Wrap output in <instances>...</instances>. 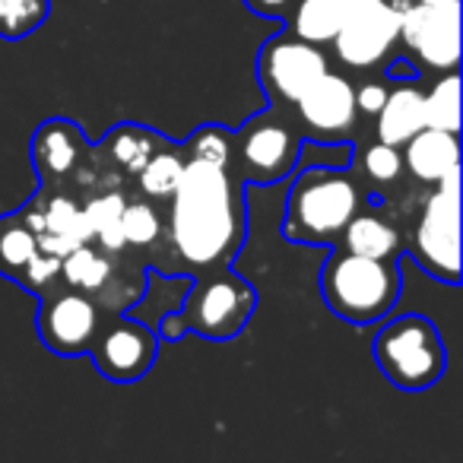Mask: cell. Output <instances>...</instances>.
I'll use <instances>...</instances> for the list:
<instances>
[{"mask_svg":"<svg viewBox=\"0 0 463 463\" xmlns=\"http://www.w3.org/2000/svg\"><path fill=\"white\" fill-rule=\"evenodd\" d=\"M362 175H365V181H372L374 187H387L393 184V181L403 178V156H400V146H391V143H368L365 149H362Z\"/></svg>","mask_w":463,"mask_h":463,"instance_id":"cell-27","label":"cell"},{"mask_svg":"<svg viewBox=\"0 0 463 463\" xmlns=\"http://www.w3.org/2000/svg\"><path fill=\"white\" fill-rule=\"evenodd\" d=\"M362 210V191L353 175L334 165H311L296 175L286 197L283 239L298 245L334 248L346 222Z\"/></svg>","mask_w":463,"mask_h":463,"instance_id":"cell-2","label":"cell"},{"mask_svg":"<svg viewBox=\"0 0 463 463\" xmlns=\"http://www.w3.org/2000/svg\"><path fill=\"white\" fill-rule=\"evenodd\" d=\"M86 149L83 128L71 118H48L33 137V162L42 181H54L71 175L80 165Z\"/></svg>","mask_w":463,"mask_h":463,"instance_id":"cell-14","label":"cell"},{"mask_svg":"<svg viewBox=\"0 0 463 463\" xmlns=\"http://www.w3.org/2000/svg\"><path fill=\"white\" fill-rule=\"evenodd\" d=\"M156 353H159V336L146 324L124 315L102 317L96 340L90 346L96 368L109 381H118V384L140 381L153 368Z\"/></svg>","mask_w":463,"mask_h":463,"instance_id":"cell-12","label":"cell"},{"mask_svg":"<svg viewBox=\"0 0 463 463\" xmlns=\"http://www.w3.org/2000/svg\"><path fill=\"white\" fill-rule=\"evenodd\" d=\"M235 134L232 146V172L241 181L251 184H277L292 168L298 165L302 156V130H298L292 111L267 109L260 115L248 118Z\"/></svg>","mask_w":463,"mask_h":463,"instance_id":"cell-6","label":"cell"},{"mask_svg":"<svg viewBox=\"0 0 463 463\" xmlns=\"http://www.w3.org/2000/svg\"><path fill=\"white\" fill-rule=\"evenodd\" d=\"M374 362L400 391H429L448 368L438 327L425 315H400L374 336Z\"/></svg>","mask_w":463,"mask_h":463,"instance_id":"cell-4","label":"cell"},{"mask_svg":"<svg viewBox=\"0 0 463 463\" xmlns=\"http://www.w3.org/2000/svg\"><path fill=\"white\" fill-rule=\"evenodd\" d=\"M245 7L258 16H270V20L286 23L296 7V0H245Z\"/></svg>","mask_w":463,"mask_h":463,"instance_id":"cell-30","label":"cell"},{"mask_svg":"<svg viewBox=\"0 0 463 463\" xmlns=\"http://www.w3.org/2000/svg\"><path fill=\"white\" fill-rule=\"evenodd\" d=\"M121 235L128 245L149 248L162 235V219L153 203L146 200H128L121 210Z\"/></svg>","mask_w":463,"mask_h":463,"instance_id":"cell-26","label":"cell"},{"mask_svg":"<svg viewBox=\"0 0 463 463\" xmlns=\"http://www.w3.org/2000/svg\"><path fill=\"white\" fill-rule=\"evenodd\" d=\"M165 143H168L165 137L143 128V124H118V128L105 137V149L111 153V159H115L124 172H134V175L140 172L149 156L159 153Z\"/></svg>","mask_w":463,"mask_h":463,"instance_id":"cell-21","label":"cell"},{"mask_svg":"<svg viewBox=\"0 0 463 463\" xmlns=\"http://www.w3.org/2000/svg\"><path fill=\"white\" fill-rule=\"evenodd\" d=\"M39 251L33 229L20 216H0V273L16 279Z\"/></svg>","mask_w":463,"mask_h":463,"instance_id":"cell-24","label":"cell"},{"mask_svg":"<svg viewBox=\"0 0 463 463\" xmlns=\"http://www.w3.org/2000/svg\"><path fill=\"white\" fill-rule=\"evenodd\" d=\"M61 277V258L58 254H48V251H35L33 260L23 267V273L16 277V283L29 292H48Z\"/></svg>","mask_w":463,"mask_h":463,"instance_id":"cell-28","label":"cell"},{"mask_svg":"<svg viewBox=\"0 0 463 463\" xmlns=\"http://www.w3.org/2000/svg\"><path fill=\"white\" fill-rule=\"evenodd\" d=\"M412 4H429V7H435V4H444V0H412Z\"/></svg>","mask_w":463,"mask_h":463,"instance_id":"cell-31","label":"cell"},{"mask_svg":"<svg viewBox=\"0 0 463 463\" xmlns=\"http://www.w3.org/2000/svg\"><path fill=\"white\" fill-rule=\"evenodd\" d=\"M406 248L429 277L448 286L460 283V165L431 184Z\"/></svg>","mask_w":463,"mask_h":463,"instance_id":"cell-5","label":"cell"},{"mask_svg":"<svg viewBox=\"0 0 463 463\" xmlns=\"http://www.w3.org/2000/svg\"><path fill=\"white\" fill-rule=\"evenodd\" d=\"M102 324V311L92 296L80 289H48L42 292V308L35 317L39 336L52 353L58 355H83L90 353L92 340Z\"/></svg>","mask_w":463,"mask_h":463,"instance_id":"cell-13","label":"cell"},{"mask_svg":"<svg viewBox=\"0 0 463 463\" xmlns=\"http://www.w3.org/2000/svg\"><path fill=\"white\" fill-rule=\"evenodd\" d=\"M403 289L400 260L349 254L334 245L321 270V296L336 317L349 324H374L393 311Z\"/></svg>","mask_w":463,"mask_h":463,"instance_id":"cell-3","label":"cell"},{"mask_svg":"<svg viewBox=\"0 0 463 463\" xmlns=\"http://www.w3.org/2000/svg\"><path fill=\"white\" fill-rule=\"evenodd\" d=\"M289 111L305 140L315 143H346V146H353L362 124L353 96V80L346 73L330 71V67L298 96V102Z\"/></svg>","mask_w":463,"mask_h":463,"instance_id":"cell-10","label":"cell"},{"mask_svg":"<svg viewBox=\"0 0 463 463\" xmlns=\"http://www.w3.org/2000/svg\"><path fill=\"white\" fill-rule=\"evenodd\" d=\"M168 239L191 267L229 264L248 239L245 181L232 168L187 159L172 194Z\"/></svg>","mask_w":463,"mask_h":463,"instance_id":"cell-1","label":"cell"},{"mask_svg":"<svg viewBox=\"0 0 463 463\" xmlns=\"http://www.w3.org/2000/svg\"><path fill=\"white\" fill-rule=\"evenodd\" d=\"M393 4H403V0H393Z\"/></svg>","mask_w":463,"mask_h":463,"instance_id":"cell-32","label":"cell"},{"mask_svg":"<svg viewBox=\"0 0 463 463\" xmlns=\"http://www.w3.org/2000/svg\"><path fill=\"white\" fill-rule=\"evenodd\" d=\"M403 232L393 219L374 210H359L340 232L336 248L349 254H362V258H378V260H400L403 254Z\"/></svg>","mask_w":463,"mask_h":463,"instance_id":"cell-16","label":"cell"},{"mask_svg":"<svg viewBox=\"0 0 463 463\" xmlns=\"http://www.w3.org/2000/svg\"><path fill=\"white\" fill-rule=\"evenodd\" d=\"M387 90L384 109L374 115V140L403 146L416 130L425 128V102L416 80H393Z\"/></svg>","mask_w":463,"mask_h":463,"instance_id":"cell-17","label":"cell"},{"mask_svg":"<svg viewBox=\"0 0 463 463\" xmlns=\"http://www.w3.org/2000/svg\"><path fill=\"white\" fill-rule=\"evenodd\" d=\"M254 305H258L254 286L229 264H219L206 267L203 277L194 283L178 317L184 330H194L206 340H232L251 321Z\"/></svg>","mask_w":463,"mask_h":463,"instance_id":"cell-7","label":"cell"},{"mask_svg":"<svg viewBox=\"0 0 463 463\" xmlns=\"http://www.w3.org/2000/svg\"><path fill=\"white\" fill-rule=\"evenodd\" d=\"M184 162H187L184 149L165 143V146H162L159 153L149 156L146 165L137 172V178H140V191L153 200L172 197L175 187H178L181 172H184Z\"/></svg>","mask_w":463,"mask_h":463,"instance_id":"cell-23","label":"cell"},{"mask_svg":"<svg viewBox=\"0 0 463 463\" xmlns=\"http://www.w3.org/2000/svg\"><path fill=\"white\" fill-rule=\"evenodd\" d=\"M232 146H235V134L222 124H203L197 128L184 149L187 159H200V162H210V165H222V168H232Z\"/></svg>","mask_w":463,"mask_h":463,"instance_id":"cell-25","label":"cell"},{"mask_svg":"<svg viewBox=\"0 0 463 463\" xmlns=\"http://www.w3.org/2000/svg\"><path fill=\"white\" fill-rule=\"evenodd\" d=\"M61 277L71 289L99 296L111 279V254L90 245V241H80L61 258Z\"/></svg>","mask_w":463,"mask_h":463,"instance_id":"cell-19","label":"cell"},{"mask_svg":"<svg viewBox=\"0 0 463 463\" xmlns=\"http://www.w3.org/2000/svg\"><path fill=\"white\" fill-rule=\"evenodd\" d=\"M422 102L425 128L448 130V134L460 130V77H457V71H448L429 90H422Z\"/></svg>","mask_w":463,"mask_h":463,"instance_id":"cell-22","label":"cell"},{"mask_svg":"<svg viewBox=\"0 0 463 463\" xmlns=\"http://www.w3.org/2000/svg\"><path fill=\"white\" fill-rule=\"evenodd\" d=\"M124 203H128V200L118 191H111V194H99V197H92L86 206H80V210H83L86 232H90V241H96V245L109 254H118L121 248H128V241H124V235H121Z\"/></svg>","mask_w":463,"mask_h":463,"instance_id":"cell-20","label":"cell"},{"mask_svg":"<svg viewBox=\"0 0 463 463\" xmlns=\"http://www.w3.org/2000/svg\"><path fill=\"white\" fill-rule=\"evenodd\" d=\"M400 48L425 71L448 73L460 64V0L444 4H400Z\"/></svg>","mask_w":463,"mask_h":463,"instance_id":"cell-9","label":"cell"},{"mask_svg":"<svg viewBox=\"0 0 463 463\" xmlns=\"http://www.w3.org/2000/svg\"><path fill=\"white\" fill-rule=\"evenodd\" d=\"M330 48L349 71H381L400 48V4L355 0L340 33L330 39Z\"/></svg>","mask_w":463,"mask_h":463,"instance_id":"cell-8","label":"cell"},{"mask_svg":"<svg viewBox=\"0 0 463 463\" xmlns=\"http://www.w3.org/2000/svg\"><path fill=\"white\" fill-rule=\"evenodd\" d=\"M327 67L330 61L321 52V45H311L289 33L273 35L258 52V80L270 99V109L289 111Z\"/></svg>","mask_w":463,"mask_h":463,"instance_id":"cell-11","label":"cell"},{"mask_svg":"<svg viewBox=\"0 0 463 463\" xmlns=\"http://www.w3.org/2000/svg\"><path fill=\"white\" fill-rule=\"evenodd\" d=\"M391 83V80H387ZM381 77H372V80H365V83H359L355 86L353 83V96H355V109H359V115L362 118H374L381 109H384V99H387V86Z\"/></svg>","mask_w":463,"mask_h":463,"instance_id":"cell-29","label":"cell"},{"mask_svg":"<svg viewBox=\"0 0 463 463\" xmlns=\"http://www.w3.org/2000/svg\"><path fill=\"white\" fill-rule=\"evenodd\" d=\"M403 168L419 184H438L450 168L460 165V143L457 134L438 128H422L400 146Z\"/></svg>","mask_w":463,"mask_h":463,"instance_id":"cell-15","label":"cell"},{"mask_svg":"<svg viewBox=\"0 0 463 463\" xmlns=\"http://www.w3.org/2000/svg\"><path fill=\"white\" fill-rule=\"evenodd\" d=\"M353 4L355 0H296L289 20H286V33L311 42V45H330V39L346 23Z\"/></svg>","mask_w":463,"mask_h":463,"instance_id":"cell-18","label":"cell"}]
</instances>
